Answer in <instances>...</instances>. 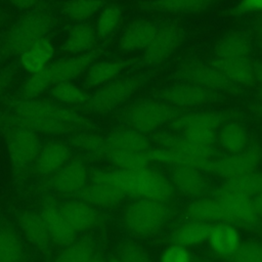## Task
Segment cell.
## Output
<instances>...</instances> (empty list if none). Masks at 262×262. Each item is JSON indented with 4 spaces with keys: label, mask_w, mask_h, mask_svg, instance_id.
Returning a JSON list of instances; mask_svg holds the SVG:
<instances>
[{
    "label": "cell",
    "mask_w": 262,
    "mask_h": 262,
    "mask_svg": "<svg viewBox=\"0 0 262 262\" xmlns=\"http://www.w3.org/2000/svg\"><path fill=\"white\" fill-rule=\"evenodd\" d=\"M5 19H6V14H5V12L3 10L0 9V26H2L4 24Z\"/></svg>",
    "instance_id": "53"
},
{
    "label": "cell",
    "mask_w": 262,
    "mask_h": 262,
    "mask_svg": "<svg viewBox=\"0 0 262 262\" xmlns=\"http://www.w3.org/2000/svg\"><path fill=\"white\" fill-rule=\"evenodd\" d=\"M185 38L183 29L175 23H162L149 46L142 52L139 63L157 67L165 62L181 46Z\"/></svg>",
    "instance_id": "10"
},
{
    "label": "cell",
    "mask_w": 262,
    "mask_h": 262,
    "mask_svg": "<svg viewBox=\"0 0 262 262\" xmlns=\"http://www.w3.org/2000/svg\"><path fill=\"white\" fill-rule=\"evenodd\" d=\"M70 141L72 146L89 157L105 159L107 149L105 136H101L92 130H83L73 134Z\"/></svg>",
    "instance_id": "38"
},
{
    "label": "cell",
    "mask_w": 262,
    "mask_h": 262,
    "mask_svg": "<svg viewBox=\"0 0 262 262\" xmlns=\"http://www.w3.org/2000/svg\"><path fill=\"white\" fill-rule=\"evenodd\" d=\"M59 207L63 217L76 233L90 230L99 222V214L95 207L81 199L67 201Z\"/></svg>",
    "instance_id": "21"
},
{
    "label": "cell",
    "mask_w": 262,
    "mask_h": 262,
    "mask_svg": "<svg viewBox=\"0 0 262 262\" xmlns=\"http://www.w3.org/2000/svg\"><path fill=\"white\" fill-rule=\"evenodd\" d=\"M218 140L222 148L228 154H238L247 149L248 134L241 124L229 121L221 127Z\"/></svg>",
    "instance_id": "37"
},
{
    "label": "cell",
    "mask_w": 262,
    "mask_h": 262,
    "mask_svg": "<svg viewBox=\"0 0 262 262\" xmlns=\"http://www.w3.org/2000/svg\"><path fill=\"white\" fill-rule=\"evenodd\" d=\"M158 98L179 110L218 103L223 101L225 96L223 93L182 82L162 89Z\"/></svg>",
    "instance_id": "12"
},
{
    "label": "cell",
    "mask_w": 262,
    "mask_h": 262,
    "mask_svg": "<svg viewBox=\"0 0 262 262\" xmlns=\"http://www.w3.org/2000/svg\"><path fill=\"white\" fill-rule=\"evenodd\" d=\"M160 24L150 19H135L122 29L118 47L124 52H143L155 38Z\"/></svg>",
    "instance_id": "14"
},
{
    "label": "cell",
    "mask_w": 262,
    "mask_h": 262,
    "mask_svg": "<svg viewBox=\"0 0 262 262\" xmlns=\"http://www.w3.org/2000/svg\"><path fill=\"white\" fill-rule=\"evenodd\" d=\"M40 215L53 244L64 248L74 242L76 231L63 217L58 205L54 202H46L42 207Z\"/></svg>",
    "instance_id": "20"
},
{
    "label": "cell",
    "mask_w": 262,
    "mask_h": 262,
    "mask_svg": "<svg viewBox=\"0 0 262 262\" xmlns=\"http://www.w3.org/2000/svg\"><path fill=\"white\" fill-rule=\"evenodd\" d=\"M114 176L126 194L165 203L171 199L173 186L161 172L148 166L138 170L113 169Z\"/></svg>",
    "instance_id": "6"
},
{
    "label": "cell",
    "mask_w": 262,
    "mask_h": 262,
    "mask_svg": "<svg viewBox=\"0 0 262 262\" xmlns=\"http://www.w3.org/2000/svg\"><path fill=\"white\" fill-rule=\"evenodd\" d=\"M154 141L158 147H163L180 154L201 159H214L216 150L214 146H207L190 141L177 132L158 131L154 133Z\"/></svg>",
    "instance_id": "19"
},
{
    "label": "cell",
    "mask_w": 262,
    "mask_h": 262,
    "mask_svg": "<svg viewBox=\"0 0 262 262\" xmlns=\"http://www.w3.org/2000/svg\"><path fill=\"white\" fill-rule=\"evenodd\" d=\"M99 51L92 50L79 55H66L53 60L42 72L31 75L20 88L21 97L40 98L49 89L61 82L75 81L83 77L89 66L98 59Z\"/></svg>",
    "instance_id": "2"
},
{
    "label": "cell",
    "mask_w": 262,
    "mask_h": 262,
    "mask_svg": "<svg viewBox=\"0 0 262 262\" xmlns=\"http://www.w3.org/2000/svg\"><path fill=\"white\" fill-rule=\"evenodd\" d=\"M181 113L159 98H140L123 106L118 118L122 126L145 135L156 133Z\"/></svg>",
    "instance_id": "5"
},
{
    "label": "cell",
    "mask_w": 262,
    "mask_h": 262,
    "mask_svg": "<svg viewBox=\"0 0 262 262\" xmlns=\"http://www.w3.org/2000/svg\"><path fill=\"white\" fill-rule=\"evenodd\" d=\"M251 52V41L244 32H231L223 36L215 45V57L220 58H243L249 57Z\"/></svg>",
    "instance_id": "31"
},
{
    "label": "cell",
    "mask_w": 262,
    "mask_h": 262,
    "mask_svg": "<svg viewBox=\"0 0 262 262\" xmlns=\"http://www.w3.org/2000/svg\"><path fill=\"white\" fill-rule=\"evenodd\" d=\"M55 26L54 16L36 8L25 12L0 37V53L4 57L19 56L27 48L48 37Z\"/></svg>",
    "instance_id": "3"
},
{
    "label": "cell",
    "mask_w": 262,
    "mask_h": 262,
    "mask_svg": "<svg viewBox=\"0 0 262 262\" xmlns=\"http://www.w3.org/2000/svg\"><path fill=\"white\" fill-rule=\"evenodd\" d=\"M42 145L35 131L19 125H9L5 132V146L13 168L24 169L34 164Z\"/></svg>",
    "instance_id": "9"
},
{
    "label": "cell",
    "mask_w": 262,
    "mask_h": 262,
    "mask_svg": "<svg viewBox=\"0 0 262 262\" xmlns=\"http://www.w3.org/2000/svg\"><path fill=\"white\" fill-rule=\"evenodd\" d=\"M238 116L233 112H196L180 114L171 123V129L175 132H181L190 127H209L218 129L225 123L232 121Z\"/></svg>",
    "instance_id": "25"
},
{
    "label": "cell",
    "mask_w": 262,
    "mask_h": 262,
    "mask_svg": "<svg viewBox=\"0 0 262 262\" xmlns=\"http://www.w3.org/2000/svg\"><path fill=\"white\" fill-rule=\"evenodd\" d=\"M256 31H257L258 38H259V40H260L261 43H262V17H261V18L258 20V23H257Z\"/></svg>",
    "instance_id": "52"
},
{
    "label": "cell",
    "mask_w": 262,
    "mask_h": 262,
    "mask_svg": "<svg viewBox=\"0 0 262 262\" xmlns=\"http://www.w3.org/2000/svg\"><path fill=\"white\" fill-rule=\"evenodd\" d=\"M179 133L192 142L207 146H214L218 139L217 130L209 127H190Z\"/></svg>",
    "instance_id": "43"
},
{
    "label": "cell",
    "mask_w": 262,
    "mask_h": 262,
    "mask_svg": "<svg viewBox=\"0 0 262 262\" xmlns=\"http://www.w3.org/2000/svg\"><path fill=\"white\" fill-rule=\"evenodd\" d=\"M209 63L237 86L252 85L256 81L254 63L250 57L220 58L214 56Z\"/></svg>",
    "instance_id": "26"
},
{
    "label": "cell",
    "mask_w": 262,
    "mask_h": 262,
    "mask_svg": "<svg viewBox=\"0 0 262 262\" xmlns=\"http://www.w3.org/2000/svg\"><path fill=\"white\" fill-rule=\"evenodd\" d=\"M174 76L181 82L191 83L220 93L226 92L235 95L241 92L239 86L232 83L209 62L186 60L179 66Z\"/></svg>",
    "instance_id": "8"
},
{
    "label": "cell",
    "mask_w": 262,
    "mask_h": 262,
    "mask_svg": "<svg viewBox=\"0 0 262 262\" xmlns=\"http://www.w3.org/2000/svg\"><path fill=\"white\" fill-rule=\"evenodd\" d=\"M190 254L186 247L172 244L164 250L160 262H190Z\"/></svg>",
    "instance_id": "46"
},
{
    "label": "cell",
    "mask_w": 262,
    "mask_h": 262,
    "mask_svg": "<svg viewBox=\"0 0 262 262\" xmlns=\"http://www.w3.org/2000/svg\"><path fill=\"white\" fill-rule=\"evenodd\" d=\"M168 217L169 209L165 203L137 199L125 209L123 223L130 233L144 237L157 233Z\"/></svg>",
    "instance_id": "7"
},
{
    "label": "cell",
    "mask_w": 262,
    "mask_h": 262,
    "mask_svg": "<svg viewBox=\"0 0 262 262\" xmlns=\"http://www.w3.org/2000/svg\"><path fill=\"white\" fill-rule=\"evenodd\" d=\"M151 78L150 73H132L121 76L90 94L83 110L93 115L104 116L121 108L139 92Z\"/></svg>",
    "instance_id": "4"
},
{
    "label": "cell",
    "mask_w": 262,
    "mask_h": 262,
    "mask_svg": "<svg viewBox=\"0 0 262 262\" xmlns=\"http://www.w3.org/2000/svg\"><path fill=\"white\" fill-rule=\"evenodd\" d=\"M25 259L19 235L8 226H0V262H25Z\"/></svg>",
    "instance_id": "40"
},
{
    "label": "cell",
    "mask_w": 262,
    "mask_h": 262,
    "mask_svg": "<svg viewBox=\"0 0 262 262\" xmlns=\"http://www.w3.org/2000/svg\"><path fill=\"white\" fill-rule=\"evenodd\" d=\"M125 195L113 170L98 169L90 173L89 181L81 191L80 199L94 207L108 208L119 204Z\"/></svg>",
    "instance_id": "11"
},
{
    "label": "cell",
    "mask_w": 262,
    "mask_h": 262,
    "mask_svg": "<svg viewBox=\"0 0 262 262\" xmlns=\"http://www.w3.org/2000/svg\"><path fill=\"white\" fill-rule=\"evenodd\" d=\"M71 159V146L60 139L42 143L34 162L35 171L41 176H53Z\"/></svg>",
    "instance_id": "16"
},
{
    "label": "cell",
    "mask_w": 262,
    "mask_h": 262,
    "mask_svg": "<svg viewBox=\"0 0 262 262\" xmlns=\"http://www.w3.org/2000/svg\"><path fill=\"white\" fill-rule=\"evenodd\" d=\"M86 163L80 158H71L70 161L52 176L54 189L62 194H80L90 178Z\"/></svg>",
    "instance_id": "15"
},
{
    "label": "cell",
    "mask_w": 262,
    "mask_h": 262,
    "mask_svg": "<svg viewBox=\"0 0 262 262\" xmlns=\"http://www.w3.org/2000/svg\"><path fill=\"white\" fill-rule=\"evenodd\" d=\"M213 225L211 223L191 221L177 227L172 235L171 241L173 244L183 247L193 246L206 239H209L210 232Z\"/></svg>",
    "instance_id": "36"
},
{
    "label": "cell",
    "mask_w": 262,
    "mask_h": 262,
    "mask_svg": "<svg viewBox=\"0 0 262 262\" xmlns=\"http://www.w3.org/2000/svg\"><path fill=\"white\" fill-rule=\"evenodd\" d=\"M12 76L6 71L0 70V97L6 92L9 85L11 84Z\"/></svg>",
    "instance_id": "49"
},
{
    "label": "cell",
    "mask_w": 262,
    "mask_h": 262,
    "mask_svg": "<svg viewBox=\"0 0 262 262\" xmlns=\"http://www.w3.org/2000/svg\"><path fill=\"white\" fill-rule=\"evenodd\" d=\"M261 160L262 149L255 145L238 154H229L219 159H210L206 162L203 171L214 173L227 180L255 171Z\"/></svg>",
    "instance_id": "13"
},
{
    "label": "cell",
    "mask_w": 262,
    "mask_h": 262,
    "mask_svg": "<svg viewBox=\"0 0 262 262\" xmlns=\"http://www.w3.org/2000/svg\"><path fill=\"white\" fill-rule=\"evenodd\" d=\"M254 68H255L256 80L259 81L261 83V85H262V62L254 63Z\"/></svg>",
    "instance_id": "51"
},
{
    "label": "cell",
    "mask_w": 262,
    "mask_h": 262,
    "mask_svg": "<svg viewBox=\"0 0 262 262\" xmlns=\"http://www.w3.org/2000/svg\"><path fill=\"white\" fill-rule=\"evenodd\" d=\"M209 241L213 251L221 257H231L241 245L237 230L227 223L213 225Z\"/></svg>",
    "instance_id": "32"
},
{
    "label": "cell",
    "mask_w": 262,
    "mask_h": 262,
    "mask_svg": "<svg viewBox=\"0 0 262 262\" xmlns=\"http://www.w3.org/2000/svg\"><path fill=\"white\" fill-rule=\"evenodd\" d=\"M124 20V11L117 4H106L96 15L94 29L98 40H106L114 36Z\"/></svg>",
    "instance_id": "34"
},
{
    "label": "cell",
    "mask_w": 262,
    "mask_h": 262,
    "mask_svg": "<svg viewBox=\"0 0 262 262\" xmlns=\"http://www.w3.org/2000/svg\"><path fill=\"white\" fill-rule=\"evenodd\" d=\"M216 0H147L144 8L162 13H200L211 7Z\"/></svg>",
    "instance_id": "30"
},
{
    "label": "cell",
    "mask_w": 262,
    "mask_h": 262,
    "mask_svg": "<svg viewBox=\"0 0 262 262\" xmlns=\"http://www.w3.org/2000/svg\"><path fill=\"white\" fill-rule=\"evenodd\" d=\"M105 5V0H67L61 12L73 24L88 23L89 19L96 17Z\"/></svg>",
    "instance_id": "35"
},
{
    "label": "cell",
    "mask_w": 262,
    "mask_h": 262,
    "mask_svg": "<svg viewBox=\"0 0 262 262\" xmlns=\"http://www.w3.org/2000/svg\"><path fill=\"white\" fill-rule=\"evenodd\" d=\"M258 94H259V98H260V103H262V85H261V87L259 88Z\"/></svg>",
    "instance_id": "55"
},
{
    "label": "cell",
    "mask_w": 262,
    "mask_h": 262,
    "mask_svg": "<svg viewBox=\"0 0 262 262\" xmlns=\"http://www.w3.org/2000/svg\"><path fill=\"white\" fill-rule=\"evenodd\" d=\"M253 202H254V206H255L257 215L259 217H262V194H259V195L253 198Z\"/></svg>",
    "instance_id": "50"
},
{
    "label": "cell",
    "mask_w": 262,
    "mask_h": 262,
    "mask_svg": "<svg viewBox=\"0 0 262 262\" xmlns=\"http://www.w3.org/2000/svg\"><path fill=\"white\" fill-rule=\"evenodd\" d=\"M130 61L121 58L96 59L83 76V85L86 89H98L118 79L129 68Z\"/></svg>",
    "instance_id": "18"
},
{
    "label": "cell",
    "mask_w": 262,
    "mask_h": 262,
    "mask_svg": "<svg viewBox=\"0 0 262 262\" xmlns=\"http://www.w3.org/2000/svg\"><path fill=\"white\" fill-rule=\"evenodd\" d=\"M186 214L192 221L230 224L229 216L225 208L216 198L200 199L192 202L187 207Z\"/></svg>",
    "instance_id": "28"
},
{
    "label": "cell",
    "mask_w": 262,
    "mask_h": 262,
    "mask_svg": "<svg viewBox=\"0 0 262 262\" xmlns=\"http://www.w3.org/2000/svg\"><path fill=\"white\" fill-rule=\"evenodd\" d=\"M106 150H121L136 154L147 152L150 146L148 137L132 128L121 126L105 136Z\"/></svg>",
    "instance_id": "23"
},
{
    "label": "cell",
    "mask_w": 262,
    "mask_h": 262,
    "mask_svg": "<svg viewBox=\"0 0 262 262\" xmlns=\"http://www.w3.org/2000/svg\"><path fill=\"white\" fill-rule=\"evenodd\" d=\"M48 94L51 100L73 108H84L90 97L87 89L74 81H66L52 86Z\"/></svg>",
    "instance_id": "29"
},
{
    "label": "cell",
    "mask_w": 262,
    "mask_h": 262,
    "mask_svg": "<svg viewBox=\"0 0 262 262\" xmlns=\"http://www.w3.org/2000/svg\"><path fill=\"white\" fill-rule=\"evenodd\" d=\"M119 259L122 262H151L146 252L131 242L122 245L119 250Z\"/></svg>",
    "instance_id": "45"
},
{
    "label": "cell",
    "mask_w": 262,
    "mask_h": 262,
    "mask_svg": "<svg viewBox=\"0 0 262 262\" xmlns=\"http://www.w3.org/2000/svg\"><path fill=\"white\" fill-rule=\"evenodd\" d=\"M55 262H104V260L95 253L90 243L79 241L64 247Z\"/></svg>",
    "instance_id": "41"
},
{
    "label": "cell",
    "mask_w": 262,
    "mask_h": 262,
    "mask_svg": "<svg viewBox=\"0 0 262 262\" xmlns=\"http://www.w3.org/2000/svg\"><path fill=\"white\" fill-rule=\"evenodd\" d=\"M174 185L182 192L198 196L207 190V181L199 169L179 166L175 167L172 173Z\"/></svg>",
    "instance_id": "33"
},
{
    "label": "cell",
    "mask_w": 262,
    "mask_h": 262,
    "mask_svg": "<svg viewBox=\"0 0 262 262\" xmlns=\"http://www.w3.org/2000/svg\"><path fill=\"white\" fill-rule=\"evenodd\" d=\"M7 119L8 125L24 126L39 135H73L92 128V122L82 112L43 98L11 101Z\"/></svg>",
    "instance_id": "1"
},
{
    "label": "cell",
    "mask_w": 262,
    "mask_h": 262,
    "mask_svg": "<svg viewBox=\"0 0 262 262\" xmlns=\"http://www.w3.org/2000/svg\"><path fill=\"white\" fill-rule=\"evenodd\" d=\"M105 159L118 170L132 171L142 169L150 163L146 152L136 154L121 150H106Z\"/></svg>",
    "instance_id": "42"
},
{
    "label": "cell",
    "mask_w": 262,
    "mask_h": 262,
    "mask_svg": "<svg viewBox=\"0 0 262 262\" xmlns=\"http://www.w3.org/2000/svg\"><path fill=\"white\" fill-rule=\"evenodd\" d=\"M55 52L53 41L49 37L42 38L18 56L19 66L30 76L38 74L52 62Z\"/></svg>",
    "instance_id": "22"
},
{
    "label": "cell",
    "mask_w": 262,
    "mask_h": 262,
    "mask_svg": "<svg viewBox=\"0 0 262 262\" xmlns=\"http://www.w3.org/2000/svg\"><path fill=\"white\" fill-rule=\"evenodd\" d=\"M255 112L258 113L259 115H262V103H259L255 106Z\"/></svg>",
    "instance_id": "54"
},
{
    "label": "cell",
    "mask_w": 262,
    "mask_h": 262,
    "mask_svg": "<svg viewBox=\"0 0 262 262\" xmlns=\"http://www.w3.org/2000/svg\"><path fill=\"white\" fill-rule=\"evenodd\" d=\"M262 10V0H241L239 3L232 9L233 15H242L252 11Z\"/></svg>",
    "instance_id": "47"
},
{
    "label": "cell",
    "mask_w": 262,
    "mask_h": 262,
    "mask_svg": "<svg viewBox=\"0 0 262 262\" xmlns=\"http://www.w3.org/2000/svg\"><path fill=\"white\" fill-rule=\"evenodd\" d=\"M219 188L253 199L262 194V172L252 171L250 173L227 179Z\"/></svg>",
    "instance_id": "39"
},
{
    "label": "cell",
    "mask_w": 262,
    "mask_h": 262,
    "mask_svg": "<svg viewBox=\"0 0 262 262\" xmlns=\"http://www.w3.org/2000/svg\"><path fill=\"white\" fill-rule=\"evenodd\" d=\"M12 7L28 12L37 8L39 0H6Z\"/></svg>",
    "instance_id": "48"
},
{
    "label": "cell",
    "mask_w": 262,
    "mask_h": 262,
    "mask_svg": "<svg viewBox=\"0 0 262 262\" xmlns=\"http://www.w3.org/2000/svg\"><path fill=\"white\" fill-rule=\"evenodd\" d=\"M18 225L21 233L33 247L39 251L49 249L52 241L40 214L35 212L23 213L18 218Z\"/></svg>",
    "instance_id": "27"
},
{
    "label": "cell",
    "mask_w": 262,
    "mask_h": 262,
    "mask_svg": "<svg viewBox=\"0 0 262 262\" xmlns=\"http://www.w3.org/2000/svg\"><path fill=\"white\" fill-rule=\"evenodd\" d=\"M215 198L225 208L231 225L251 226L257 222L259 216L257 215L252 198L220 188L216 190Z\"/></svg>",
    "instance_id": "17"
},
{
    "label": "cell",
    "mask_w": 262,
    "mask_h": 262,
    "mask_svg": "<svg viewBox=\"0 0 262 262\" xmlns=\"http://www.w3.org/2000/svg\"><path fill=\"white\" fill-rule=\"evenodd\" d=\"M110 262H122L119 258H117V259H113V260H111Z\"/></svg>",
    "instance_id": "56"
},
{
    "label": "cell",
    "mask_w": 262,
    "mask_h": 262,
    "mask_svg": "<svg viewBox=\"0 0 262 262\" xmlns=\"http://www.w3.org/2000/svg\"><path fill=\"white\" fill-rule=\"evenodd\" d=\"M232 262H262V244L246 243L239 245L231 256Z\"/></svg>",
    "instance_id": "44"
},
{
    "label": "cell",
    "mask_w": 262,
    "mask_h": 262,
    "mask_svg": "<svg viewBox=\"0 0 262 262\" xmlns=\"http://www.w3.org/2000/svg\"><path fill=\"white\" fill-rule=\"evenodd\" d=\"M98 38L90 23L73 24L67 31L61 49L67 55H79L94 50Z\"/></svg>",
    "instance_id": "24"
}]
</instances>
